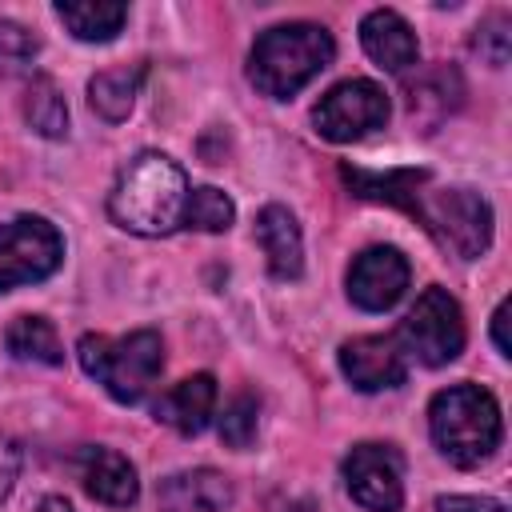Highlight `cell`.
<instances>
[{"instance_id": "cell-1", "label": "cell", "mask_w": 512, "mask_h": 512, "mask_svg": "<svg viewBox=\"0 0 512 512\" xmlns=\"http://www.w3.org/2000/svg\"><path fill=\"white\" fill-rule=\"evenodd\" d=\"M188 204V180L164 152H140L116 176L108 196V216L136 236H168L180 228Z\"/></svg>"}, {"instance_id": "cell-2", "label": "cell", "mask_w": 512, "mask_h": 512, "mask_svg": "<svg viewBox=\"0 0 512 512\" xmlns=\"http://www.w3.org/2000/svg\"><path fill=\"white\" fill-rule=\"evenodd\" d=\"M332 56H336V44H332L328 28L308 24V20L276 24L256 36L252 56H248V76L264 96L288 100L316 72H324L332 64Z\"/></svg>"}, {"instance_id": "cell-3", "label": "cell", "mask_w": 512, "mask_h": 512, "mask_svg": "<svg viewBox=\"0 0 512 512\" xmlns=\"http://www.w3.org/2000/svg\"><path fill=\"white\" fill-rule=\"evenodd\" d=\"M428 428L436 448L456 468H476L500 448V404L480 384H452L432 396L428 404Z\"/></svg>"}, {"instance_id": "cell-4", "label": "cell", "mask_w": 512, "mask_h": 512, "mask_svg": "<svg viewBox=\"0 0 512 512\" xmlns=\"http://www.w3.org/2000/svg\"><path fill=\"white\" fill-rule=\"evenodd\" d=\"M76 356L84 372L104 384V392L120 404H136L152 392L160 368H164V340L152 328L128 332V336H80Z\"/></svg>"}, {"instance_id": "cell-5", "label": "cell", "mask_w": 512, "mask_h": 512, "mask_svg": "<svg viewBox=\"0 0 512 512\" xmlns=\"http://www.w3.org/2000/svg\"><path fill=\"white\" fill-rule=\"evenodd\" d=\"M448 252L460 260H476L492 244V208L472 188H440V192H416L412 212Z\"/></svg>"}, {"instance_id": "cell-6", "label": "cell", "mask_w": 512, "mask_h": 512, "mask_svg": "<svg viewBox=\"0 0 512 512\" xmlns=\"http://www.w3.org/2000/svg\"><path fill=\"white\" fill-rule=\"evenodd\" d=\"M60 260L64 240L44 216H16L0 224V292L52 276Z\"/></svg>"}, {"instance_id": "cell-7", "label": "cell", "mask_w": 512, "mask_h": 512, "mask_svg": "<svg viewBox=\"0 0 512 512\" xmlns=\"http://www.w3.org/2000/svg\"><path fill=\"white\" fill-rule=\"evenodd\" d=\"M400 340L428 368H440V364L456 360L464 352V316H460V304L444 288H424L420 300L412 304V312L400 324Z\"/></svg>"}, {"instance_id": "cell-8", "label": "cell", "mask_w": 512, "mask_h": 512, "mask_svg": "<svg viewBox=\"0 0 512 512\" xmlns=\"http://www.w3.org/2000/svg\"><path fill=\"white\" fill-rule=\"evenodd\" d=\"M312 120H316V132L332 144L360 140L388 120V92L376 80H340L320 96Z\"/></svg>"}, {"instance_id": "cell-9", "label": "cell", "mask_w": 512, "mask_h": 512, "mask_svg": "<svg viewBox=\"0 0 512 512\" xmlns=\"http://www.w3.org/2000/svg\"><path fill=\"white\" fill-rule=\"evenodd\" d=\"M344 484L368 512H400L404 504V460L392 444H356L344 456Z\"/></svg>"}, {"instance_id": "cell-10", "label": "cell", "mask_w": 512, "mask_h": 512, "mask_svg": "<svg viewBox=\"0 0 512 512\" xmlns=\"http://www.w3.org/2000/svg\"><path fill=\"white\" fill-rule=\"evenodd\" d=\"M408 276L412 268L400 248H388V244L364 248L348 268V300L364 312H384L404 296Z\"/></svg>"}, {"instance_id": "cell-11", "label": "cell", "mask_w": 512, "mask_h": 512, "mask_svg": "<svg viewBox=\"0 0 512 512\" xmlns=\"http://www.w3.org/2000/svg\"><path fill=\"white\" fill-rule=\"evenodd\" d=\"M340 372L360 392H380V388L404 384L408 360H404L400 336H356V340L340 344Z\"/></svg>"}, {"instance_id": "cell-12", "label": "cell", "mask_w": 512, "mask_h": 512, "mask_svg": "<svg viewBox=\"0 0 512 512\" xmlns=\"http://www.w3.org/2000/svg\"><path fill=\"white\" fill-rule=\"evenodd\" d=\"M76 472H80V484L88 488V496L100 500V504L128 508V504H136V496H140L136 468H132V460H128L124 452H116V448H80Z\"/></svg>"}, {"instance_id": "cell-13", "label": "cell", "mask_w": 512, "mask_h": 512, "mask_svg": "<svg viewBox=\"0 0 512 512\" xmlns=\"http://www.w3.org/2000/svg\"><path fill=\"white\" fill-rule=\"evenodd\" d=\"M360 44L364 52L384 68V72H408L420 60V44L416 32L408 28V20L392 8H376L360 20Z\"/></svg>"}, {"instance_id": "cell-14", "label": "cell", "mask_w": 512, "mask_h": 512, "mask_svg": "<svg viewBox=\"0 0 512 512\" xmlns=\"http://www.w3.org/2000/svg\"><path fill=\"white\" fill-rule=\"evenodd\" d=\"M216 408V380L208 372H196V376H184L180 384H172L160 400H156V420L184 432V436H196L204 432L208 416Z\"/></svg>"}, {"instance_id": "cell-15", "label": "cell", "mask_w": 512, "mask_h": 512, "mask_svg": "<svg viewBox=\"0 0 512 512\" xmlns=\"http://www.w3.org/2000/svg\"><path fill=\"white\" fill-rule=\"evenodd\" d=\"M228 504H232V484L216 468L176 472L160 484V508L164 512H224Z\"/></svg>"}, {"instance_id": "cell-16", "label": "cell", "mask_w": 512, "mask_h": 512, "mask_svg": "<svg viewBox=\"0 0 512 512\" xmlns=\"http://www.w3.org/2000/svg\"><path fill=\"white\" fill-rule=\"evenodd\" d=\"M256 240H260V252L268 256V272L276 280H296L304 272V244H300L296 216L288 208L268 204L256 216Z\"/></svg>"}, {"instance_id": "cell-17", "label": "cell", "mask_w": 512, "mask_h": 512, "mask_svg": "<svg viewBox=\"0 0 512 512\" xmlns=\"http://www.w3.org/2000/svg\"><path fill=\"white\" fill-rule=\"evenodd\" d=\"M460 96H464L460 76L452 68H432L408 84V116L428 124L424 132H432V124H440L448 112L460 108Z\"/></svg>"}, {"instance_id": "cell-18", "label": "cell", "mask_w": 512, "mask_h": 512, "mask_svg": "<svg viewBox=\"0 0 512 512\" xmlns=\"http://www.w3.org/2000/svg\"><path fill=\"white\" fill-rule=\"evenodd\" d=\"M56 16L64 20V28L76 40L104 44V40H112L124 28L128 8L124 4H108V0H60L56 4Z\"/></svg>"}, {"instance_id": "cell-19", "label": "cell", "mask_w": 512, "mask_h": 512, "mask_svg": "<svg viewBox=\"0 0 512 512\" xmlns=\"http://www.w3.org/2000/svg\"><path fill=\"white\" fill-rule=\"evenodd\" d=\"M140 80H144V64H120V68H104L88 80V104L104 116V120H124L136 104V92H140Z\"/></svg>"}, {"instance_id": "cell-20", "label": "cell", "mask_w": 512, "mask_h": 512, "mask_svg": "<svg viewBox=\"0 0 512 512\" xmlns=\"http://www.w3.org/2000/svg\"><path fill=\"white\" fill-rule=\"evenodd\" d=\"M4 348L16 360H32V364H64V348L56 328L44 316H16L4 332Z\"/></svg>"}, {"instance_id": "cell-21", "label": "cell", "mask_w": 512, "mask_h": 512, "mask_svg": "<svg viewBox=\"0 0 512 512\" xmlns=\"http://www.w3.org/2000/svg\"><path fill=\"white\" fill-rule=\"evenodd\" d=\"M24 116L48 140H56V136L68 132V104H64V96H60V88H56L52 76H32L28 96H24Z\"/></svg>"}, {"instance_id": "cell-22", "label": "cell", "mask_w": 512, "mask_h": 512, "mask_svg": "<svg viewBox=\"0 0 512 512\" xmlns=\"http://www.w3.org/2000/svg\"><path fill=\"white\" fill-rule=\"evenodd\" d=\"M232 216H236L232 200L220 188L204 184V188H192L188 192V204H184V220L180 224L200 228V232H228L232 228Z\"/></svg>"}, {"instance_id": "cell-23", "label": "cell", "mask_w": 512, "mask_h": 512, "mask_svg": "<svg viewBox=\"0 0 512 512\" xmlns=\"http://www.w3.org/2000/svg\"><path fill=\"white\" fill-rule=\"evenodd\" d=\"M256 424H260V404H256V396L240 392L220 416V440L228 448H248L256 440Z\"/></svg>"}, {"instance_id": "cell-24", "label": "cell", "mask_w": 512, "mask_h": 512, "mask_svg": "<svg viewBox=\"0 0 512 512\" xmlns=\"http://www.w3.org/2000/svg\"><path fill=\"white\" fill-rule=\"evenodd\" d=\"M32 60H36V36L24 24L0 16V76L24 72Z\"/></svg>"}, {"instance_id": "cell-25", "label": "cell", "mask_w": 512, "mask_h": 512, "mask_svg": "<svg viewBox=\"0 0 512 512\" xmlns=\"http://www.w3.org/2000/svg\"><path fill=\"white\" fill-rule=\"evenodd\" d=\"M472 48L492 64V68H500V64H508V16L504 12H492L480 28H476V36H472Z\"/></svg>"}, {"instance_id": "cell-26", "label": "cell", "mask_w": 512, "mask_h": 512, "mask_svg": "<svg viewBox=\"0 0 512 512\" xmlns=\"http://www.w3.org/2000/svg\"><path fill=\"white\" fill-rule=\"evenodd\" d=\"M20 464H24V452L12 436H0V504L12 496L16 480H20Z\"/></svg>"}, {"instance_id": "cell-27", "label": "cell", "mask_w": 512, "mask_h": 512, "mask_svg": "<svg viewBox=\"0 0 512 512\" xmlns=\"http://www.w3.org/2000/svg\"><path fill=\"white\" fill-rule=\"evenodd\" d=\"M436 512H508V508L492 496H440Z\"/></svg>"}, {"instance_id": "cell-28", "label": "cell", "mask_w": 512, "mask_h": 512, "mask_svg": "<svg viewBox=\"0 0 512 512\" xmlns=\"http://www.w3.org/2000/svg\"><path fill=\"white\" fill-rule=\"evenodd\" d=\"M492 340H496L500 356L512 352V344H508V300H500V308L492 312Z\"/></svg>"}, {"instance_id": "cell-29", "label": "cell", "mask_w": 512, "mask_h": 512, "mask_svg": "<svg viewBox=\"0 0 512 512\" xmlns=\"http://www.w3.org/2000/svg\"><path fill=\"white\" fill-rule=\"evenodd\" d=\"M40 512H72V504L64 496H44L40 500Z\"/></svg>"}]
</instances>
